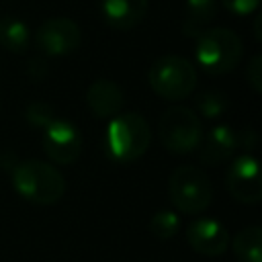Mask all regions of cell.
Here are the masks:
<instances>
[{"instance_id": "603a6c76", "label": "cell", "mask_w": 262, "mask_h": 262, "mask_svg": "<svg viewBox=\"0 0 262 262\" xmlns=\"http://www.w3.org/2000/svg\"><path fill=\"white\" fill-rule=\"evenodd\" d=\"M27 74H29V78H33V80H41V78L47 74L45 61H43V59H31V61L27 63Z\"/></svg>"}, {"instance_id": "7c38bea8", "label": "cell", "mask_w": 262, "mask_h": 262, "mask_svg": "<svg viewBox=\"0 0 262 262\" xmlns=\"http://www.w3.org/2000/svg\"><path fill=\"white\" fill-rule=\"evenodd\" d=\"M237 149V135L229 125L213 127L199 145V160L205 166H217L233 156Z\"/></svg>"}, {"instance_id": "2e32d148", "label": "cell", "mask_w": 262, "mask_h": 262, "mask_svg": "<svg viewBox=\"0 0 262 262\" xmlns=\"http://www.w3.org/2000/svg\"><path fill=\"white\" fill-rule=\"evenodd\" d=\"M0 45L6 51L23 53L31 45V29L27 23L14 16H2L0 18Z\"/></svg>"}, {"instance_id": "5bb4252c", "label": "cell", "mask_w": 262, "mask_h": 262, "mask_svg": "<svg viewBox=\"0 0 262 262\" xmlns=\"http://www.w3.org/2000/svg\"><path fill=\"white\" fill-rule=\"evenodd\" d=\"M217 14V0H186V18L182 25V33L186 37H199L207 31V25Z\"/></svg>"}, {"instance_id": "8992f818", "label": "cell", "mask_w": 262, "mask_h": 262, "mask_svg": "<svg viewBox=\"0 0 262 262\" xmlns=\"http://www.w3.org/2000/svg\"><path fill=\"white\" fill-rule=\"evenodd\" d=\"M158 135L162 145L172 154H192L203 139V125L199 115L188 106H170L160 117Z\"/></svg>"}, {"instance_id": "ac0fdd59", "label": "cell", "mask_w": 262, "mask_h": 262, "mask_svg": "<svg viewBox=\"0 0 262 262\" xmlns=\"http://www.w3.org/2000/svg\"><path fill=\"white\" fill-rule=\"evenodd\" d=\"M194 104L205 119H217L229 108V98L219 90H205L194 98Z\"/></svg>"}, {"instance_id": "3957f363", "label": "cell", "mask_w": 262, "mask_h": 262, "mask_svg": "<svg viewBox=\"0 0 262 262\" xmlns=\"http://www.w3.org/2000/svg\"><path fill=\"white\" fill-rule=\"evenodd\" d=\"M244 45L242 39L223 27L203 31L194 43V57L203 72L209 76H223L242 61Z\"/></svg>"}, {"instance_id": "5b68a950", "label": "cell", "mask_w": 262, "mask_h": 262, "mask_svg": "<svg viewBox=\"0 0 262 262\" xmlns=\"http://www.w3.org/2000/svg\"><path fill=\"white\" fill-rule=\"evenodd\" d=\"M168 194L176 211L184 215H196L211 205L213 186L201 168L178 166L168 178Z\"/></svg>"}, {"instance_id": "cb8c5ba5", "label": "cell", "mask_w": 262, "mask_h": 262, "mask_svg": "<svg viewBox=\"0 0 262 262\" xmlns=\"http://www.w3.org/2000/svg\"><path fill=\"white\" fill-rule=\"evenodd\" d=\"M260 23H262V16L256 14V23H254V29H256V39L260 41Z\"/></svg>"}, {"instance_id": "ba28073f", "label": "cell", "mask_w": 262, "mask_h": 262, "mask_svg": "<svg viewBox=\"0 0 262 262\" xmlns=\"http://www.w3.org/2000/svg\"><path fill=\"white\" fill-rule=\"evenodd\" d=\"M84 147V139L80 129L66 121V119H53L45 129H43V149L47 158L55 164L70 166L74 164Z\"/></svg>"}, {"instance_id": "30bf717a", "label": "cell", "mask_w": 262, "mask_h": 262, "mask_svg": "<svg viewBox=\"0 0 262 262\" xmlns=\"http://www.w3.org/2000/svg\"><path fill=\"white\" fill-rule=\"evenodd\" d=\"M186 242L188 246L201 256H221L229 248L227 229L211 217H199L186 227Z\"/></svg>"}, {"instance_id": "ffe728a7", "label": "cell", "mask_w": 262, "mask_h": 262, "mask_svg": "<svg viewBox=\"0 0 262 262\" xmlns=\"http://www.w3.org/2000/svg\"><path fill=\"white\" fill-rule=\"evenodd\" d=\"M246 80L254 92H262V55L256 53L246 66Z\"/></svg>"}, {"instance_id": "4fadbf2b", "label": "cell", "mask_w": 262, "mask_h": 262, "mask_svg": "<svg viewBox=\"0 0 262 262\" xmlns=\"http://www.w3.org/2000/svg\"><path fill=\"white\" fill-rule=\"evenodd\" d=\"M100 12L108 27L129 31L147 14V0H100Z\"/></svg>"}, {"instance_id": "44dd1931", "label": "cell", "mask_w": 262, "mask_h": 262, "mask_svg": "<svg viewBox=\"0 0 262 262\" xmlns=\"http://www.w3.org/2000/svg\"><path fill=\"white\" fill-rule=\"evenodd\" d=\"M223 8H227L229 12L237 14V16H246L258 10L260 0H221Z\"/></svg>"}, {"instance_id": "e0dca14e", "label": "cell", "mask_w": 262, "mask_h": 262, "mask_svg": "<svg viewBox=\"0 0 262 262\" xmlns=\"http://www.w3.org/2000/svg\"><path fill=\"white\" fill-rule=\"evenodd\" d=\"M178 227H180V217L176 211L172 209H160L151 215L149 219V231L156 239H170L178 233Z\"/></svg>"}, {"instance_id": "9c48e42d", "label": "cell", "mask_w": 262, "mask_h": 262, "mask_svg": "<svg viewBox=\"0 0 262 262\" xmlns=\"http://www.w3.org/2000/svg\"><path fill=\"white\" fill-rule=\"evenodd\" d=\"M225 186H227L229 194L244 205L260 203V199H262V174H260L258 160L250 154L235 158L227 168Z\"/></svg>"}, {"instance_id": "9a60e30c", "label": "cell", "mask_w": 262, "mask_h": 262, "mask_svg": "<svg viewBox=\"0 0 262 262\" xmlns=\"http://www.w3.org/2000/svg\"><path fill=\"white\" fill-rule=\"evenodd\" d=\"M231 250L239 262H262V229L260 225H248L239 229L231 239Z\"/></svg>"}, {"instance_id": "d6986e66", "label": "cell", "mask_w": 262, "mask_h": 262, "mask_svg": "<svg viewBox=\"0 0 262 262\" xmlns=\"http://www.w3.org/2000/svg\"><path fill=\"white\" fill-rule=\"evenodd\" d=\"M25 117H27V121H29L31 125L41 127V129H45V127L55 119L53 106L47 104V102H39V100H37V102H31V104L27 106Z\"/></svg>"}, {"instance_id": "8fae6325", "label": "cell", "mask_w": 262, "mask_h": 262, "mask_svg": "<svg viewBox=\"0 0 262 262\" xmlns=\"http://www.w3.org/2000/svg\"><path fill=\"white\" fill-rule=\"evenodd\" d=\"M86 104L96 119H113L121 113L125 96L119 84L111 80H96L86 90Z\"/></svg>"}, {"instance_id": "7402d4cb", "label": "cell", "mask_w": 262, "mask_h": 262, "mask_svg": "<svg viewBox=\"0 0 262 262\" xmlns=\"http://www.w3.org/2000/svg\"><path fill=\"white\" fill-rule=\"evenodd\" d=\"M256 141H258V135H256L254 127H246L242 131V137H237V147H244L246 151H250V149H254Z\"/></svg>"}, {"instance_id": "277c9868", "label": "cell", "mask_w": 262, "mask_h": 262, "mask_svg": "<svg viewBox=\"0 0 262 262\" xmlns=\"http://www.w3.org/2000/svg\"><path fill=\"white\" fill-rule=\"evenodd\" d=\"M147 82L158 96L174 102L192 94L196 86V70L186 57L164 55L151 63Z\"/></svg>"}, {"instance_id": "52a82bcc", "label": "cell", "mask_w": 262, "mask_h": 262, "mask_svg": "<svg viewBox=\"0 0 262 262\" xmlns=\"http://www.w3.org/2000/svg\"><path fill=\"white\" fill-rule=\"evenodd\" d=\"M82 43V31L76 20L55 16L39 25L35 31V45L47 57H61L74 53Z\"/></svg>"}, {"instance_id": "6da1fadb", "label": "cell", "mask_w": 262, "mask_h": 262, "mask_svg": "<svg viewBox=\"0 0 262 262\" xmlns=\"http://www.w3.org/2000/svg\"><path fill=\"white\" fill-rule=\"evenodd\" d=\"M14 190L29 203L53 205L66 192V180L57 168L41 160L16 162L10 170Z\"/></svg>"}, {"instance_id": "7a4b0ae2", "label": "cell", "mask_w": 262, "mask_h": 262, "mask_svg": "<svg viewBox=\"0 0 262 262\" xmlns=\"http://www.w3.org/2000/svg\"><path fill=\"white\" fill-rule=\"evenodd\" d=\"M149 139V125L139 113H119L108 121L104 147L111 160L119 164H131L147 151Z\"/></svg>"}]
</instances>
